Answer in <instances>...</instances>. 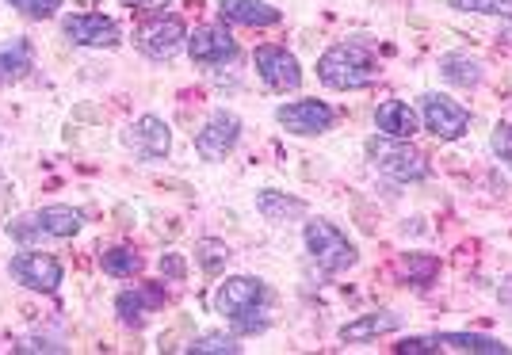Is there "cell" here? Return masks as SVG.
Wrapping results in <instances>:
<instances>
[{
	"label": "cell",
	"instance_id": "6da1fadb",
	"mask_svg": "<svg viewBox=\"0 0 512 355\" xmlns=\"http://www.w3.org/2000/svg\"><path fill=\"white\" fill-rule=\"evenodd\" d=\"M318 77L329 88L348 92V88H367L379 77V69H375V58L363 50L360 42H337L318 58Z\"/></svg>",
	"mask_w": 512,
	"mask_h": 355
},
{
	"label": "cell",
	"instance_id": "7a4b0ae2",
	"mask_svg": "<svg viewBox=\"0 0 512 355\" xmlns=\"http://www.w3.org/2000/svg\"><path fill=\"white\" fill-rule=\"evenodd\" d=\"M264 302H268V287H264L260 279H249V275L226 279V283L218 287V294H214L218 314L230 317L241 333H256V329L268 325L264 317H256L260 310H264Z\"/></svg>",
	"mask_w": 512,
	"mask_h": 355
},
{
	"label": "cell",
	"instance_id": "3957f363",
	"mask_svg": "<svg viewBox=\"0 0 512 355\" xmlns=\"http://www.w3.org/2000/svg\"><path fill=\"white\" fill-rule=\"evenodd\" d=\"M367 157L375 161L379 172L394 176V180H428V161L425 153H417L413 146H406V138H371L367 142Z\"/></svg>",
	"mask_w": 512,
	"mask_h": 355
},
{
	"label": "cell",
	"instance_id": "277c9868",
	"mask_svg": "<svg viewBox=\"0 0 512 355\" xmlns=\"http://www.w3.org/2000/svg\"><path fill=\"white\" fill-rule=\"evenodd\" d=\"M81 222H85L81 210L43 207V210H35V214H27V218H20V222H12L8 233H12L16 241H46V237L65 241V237H73V233L81 230Z\"/></svg>",
	"mask_w": 512,
	"mask_h": 355
},
{
	"label": "cell",
	"instance_id": "5b68a950",
	"mask_svg": "<svg viewBox=\"0 0 512 355\" xmlns=\"http://www.w3.org/2000/svg\"><path fill=\"white\" fill-rule=\"evenodd\" d=\"M306 249H310V256H314V264H318L321 272L329 275L348 272L356 264V245L337 226H329V222H310L306 226Z\"/></svg>",
	"mask_w": 512,
	"mask_h": 355
},
{
	"label": "cell",
	"instance_id": "8992f818",
	"mask_svg": "<svg viewBox=\"0 0 512 355\" xmlns=\"http://www.w3.org/2000/svg\"><path fill=\"white\" fill-rule=\"evenodd\" d=\"M237 138H241V119L234 111H214L207 126L195 134V149L203 161H226L234 153Z\"/></svg>",
	"mask_w": 512,
	"mask_h": 355
},
{
	"label": "cell",
	"instance_id": "52a82bcc",
	"mask_svg": "<svg viewBox=\"0 0 512 355\" xmlns=\"http://www.w3.org/2000/svg\"><path fill=\"white\" fill-rule=\"evenodd\" d=\"M421 111H425V126L440 142H455V138L467 134V126H470L467 107H459L455 100H448V96L428 92L425 100H421Z\"/></svg>",
	"mask_w": 512,
	"mask_h": 355
},
{
	"label": "cell",
	"instance_id": "ba28073f",
	"mask_svg": "<svg viewBox=\"0 0 512 355\" xmlns=\"http://www.w3.org/2000/svg\"><path fill=\"white\" fill-rule=\"evenodd\" d=\"M256 73L260 81L276 92H295L302 84V69L299 58L287 54L283 46H256Z\"/></svg>",
	"mask_w": 512,
	"mask_h": 355
},
{
	"label": "cell",
	"instance_id": "9c48e42d",
	"mask_svg": "<svg viewBox=\"0 0 512 355\" xmlns=\"http://www.w3.org/2000/svg\"><path fill=\"white\" fill-rule=\"evenodd\" d=\"M184 39H188V31H184V20H176V16H157V20L142 23L134 35L146 58H172L184 46Z\"/></svg>",
	"mask_w": 512,
	"mask_h": 355
},
{
	"label": "cell",
	"instance_id": "30bf717a",
	"mask_svg": "<svg viewBox=\"0 0 512 355\" xmlns=\"http://www.w3.org/2000/svg\"><path fill=\"white\" fill-rule=\"evenodd\" d=\"M12 279L23 283V287H31V291H58L62 287V264L54 260V256H46V252H20V256H12Z\"/></svg>",
	"mask_w": 512,
	"mask_h": 355
},
{
	"label": "cell",
	"instance_id": "8fae6325",
	"mask_svg": "<svg viewBox=\"0 0 512 355\" xmlns=\"http://www.w3.org/2000/svg\"><path fill=\"white\" fill-rule=\"evenodd\" d=\"M188 54L195 65H226L237 58V42L226 27H195V35H188Z\"/></svg>",
	"mask_w": 512,
	"mask_h": 355
},
{
	"label": "cell",
	"instance_id": "7c38bea8",
	"mask_svg": "<svg viewBox=\"0 0 512 355\" xmlns=\"http://www.w3.org/2000/svg\"><path fill=\"white\" fill-rule=\"evenodd\" d=\"M276 119L291 134H325L333 126V107L321 104V100H295V104L279 107Z\"/></svg>",
	"mask_w": 512,
	"mask_h": 355
},
{
	"label": "cell",
	"instance_id": "4fadbf2b",
	"mask_svg": "<svg viewBox=\"0 0 512 355\" xmlns=\"http://www.w3.org/2000/svg\"><path fill=\"white\" fill-rule=\"evenodd\" d=\"M127 146L134 149L142 161H161V157H169L172 134H169V126H165V119L142 115V119L127 130Z\"/></svg>",
	"mask_w": 512,
	"mask_h": 355
},
{
	"label": "cell",
	"instance_id": "5bb4252c",
	"mask_svg": "<svg viewBox=\"0 0 512 355\" xmlns=\"http://www.w3.org/2000/svg\"><path fill=\"white\" fill-rule=\"evenodd\" d=\"M65 35L77 46H119V23L96 12H81L65 20Z\"/></svg>",
	"mask_w": 512,
	"mask_h": 355
},
{
	"label": "cell",
	"instance_id": "9a60e30c",
	"mask_svg": "<svg viewBox=\"0 0 512 355\" xmlns=\"http://www.w3.org/2000/svg\"><path fill=\"white\" fill-rule=\"evenodd\" d=\"M165 302V287L161 283H138L134 291H123L119 298H115V310H119V317L127 321V325H146V317L157 310Z\"/></svg>",
	"mask_w": 512,
	"mask_h": 355
},
{
	"label": "cell",
	"instance_id": "2e32d148",
	"mask_svg": "<svg viewBox=\"0 0 512 355\" xmlns=\"http://www.w3.org/2000/svg\"><path fill=\"white\" fill-rule=\"evenodd\" d=\"M218 12L226 23H241V27H276L283 20L279 8L264 4V0H222Z\"/></svg>",
	"mask_w": 512,
	"mask_h": 355
},
{
	"label": "cell",
	"instance_id": "e0dca14e",
	"mask_svg": "<svg viewBox=\"0 0 512 355\" xmlns=\"http://www.w3.org/2000/svg\"><path fill=\"white\" fill-rule=\"evenodd\" d=\"M398 329H402V317L394 314V310H379V314H363L356 321H348L341 329V340L344 344H367L375 336L398 333Z\"/></svg>",
	"mask_w": 512,
	"mask_h": 355
},
{
	"label": "cell",
	"instance_id": "ac0fdd59",
	"mask_svg": "<svg viewBox=\"0 0 512 355\" xmlns=\"http://www.w3.org/2000/svg\"><path fill=\"white\" fill-rule=\"evenodd\" d=\"M375 126L383 130L386 138H413L417 130H421V119H417V111L402 100H386L379 111H375Z\"/></svg>",
	"mask_w": 512,
	"mask_h": 355
},
{
	"label": "cell",
	"instance_id": "d6986e66",
	"mask_svg": "<svg viewBox=\"0 0 512 355\" xmlns=\"http://www.w3.org/2000/svg\"><path fill=\"white\" fill-rule=\"evenodd\" d=\"M256 207L268 222H287V218H302L306 214V203L302 199H291L283 191H260L256 195Z\"/></svg>",
	"mask_w": 512,
	"mask_h": 355
},
{
	"label": "cell",
	"instance_id": "ffe728a7",
	"mask_svg": "<svg viewBox=\"0 0 512 355\" xmlns=\"http://www.w3.org/2000/svg\"><path fill=\"white\" fill-rule=\"evenodd\" d=\"M31 62H35V54H31V42L27 39H16L12 46H4L0 50V81H20V77H27Z\"/></svg>",
	"mask_w": 512,
	"mask_h": 355
},
{
	"label": "cell",
	"instance_id": "44dd1931",
	"mask_svg": "<svg viewBox=\"0 0 512 355\" xmlns=\"http://www.w3.org/2000/svg\"><path fill=\"white\" fill-rule=\"evenodd\" d=\"M440 73H444V81L459 84V88L482 84V65L474 62V58H467V54H448V58H440Z\"/></svg>",
	"mask_w": 512,
	"mask_h": 355
},
{
	"label": "cell",
	"instance_id": "7402d4cb",
	"mask_svg": "<svg viewBox=\"0 0 512 355\" xmlns=\"http://www.w3.org/2000/svg\"><path fill=\"white\" fill-rule=\"evenodd\" d=\"M440 344L444 348H455V352H478V355H505L509 344L493 340V336H478V333H440Z\"/></svg>",
	"mask_w": 512,
	"mask_h": 355
},
{
	"label": "cell",
	"instance_id": "603a6c76",
	"mask_svg": "<svg viewBox=\"0 0 512 355\" xmlns=\"http://www.w3.org/2000/svg\"><path fill=\"white\" fill-rule=\"evenodd\" d=\"M436 272H440V260H436V256L409 252V256H402V260H398V275H402V279H409V283H417V287H428V283L436 279Z\"/></svg>",
	"mask_w": 512,
	"mask_h": 355
},
{
	"label": "cell",
	"instance_id": "cb8c5ba5",
	"mask_svg": "<svg viewBox=\"0 0 512 355\" xmlns=\"http://www.w3.org/2000/svg\"><path fill=\"white\" fill-rule=\"evenodd\" d=\"M100 268L107 275H115V279H134V275L142 272V256L130 249H107L100 256Z\"/></svg>",
	"mask_w": 512,
	"mask_h": 355
},
{
	"label": "cell",
	"instance_id": "d4e9b609",
	"mask_svg": "<svg viewBox=\"0 0 512 355\" xmlns=\"http://www.w3.org/2000/svg\"><path fill=\"white\" fill-rule=\"evenodd\" d=\"M195 260H199V268L207 275H218L226 268V260H230V249H226V241H214V237H203L199 245H195Z\"/></svg>",
	"mask_w": 512,
	"mask_h": 355
},
{
	"label": "cell",
	"instance_id": "484cf974",
	"mask_svg": "<svg viewBox=\"0 0 512 355\" xmlns=\"http://www.w3.org/2000/svg\"><path fill=\"white\" fill-rule=\"evenodd\" d=\"M459 12H482V16H512V0H448Z\"/></svg>",
	"mask_w": 512,
	"mask_h": 355
},
{
	"label": "cell",
	"instance_id": "4316f807",
	"mask_svg": "<svg viewBox=\"0 0 512 355\" xmlns=\"http://www.w3.org/2000/svg\"><path fill=\"white\" fill-rule=\"evenodd\" d=\"M8 4L20 8L23 16H31V20H50L62 8V0H8Z\"/></svg>",
	"mask_w": 512,
	"mask_h": 355
},
{
	"label": "cell",
	"instance_id": "83f0119b",
	"mask_svg": "<svg viewBox=\"0 0 512 355\" xmlns=\"http://www.w3.org/2000/svg\"><path fill=\"white\" fill-rule=\"evenodd\" d=\"M440 348H444L440 336H413V340H406V344H398L394 352L398 355H436Z\"/></svg>",
	"mask_w": 512,
	"mask_h": 355
},
{
	"label": "cell",
	"instance_id": "f1b7e54d",
	"mask_svg": "<svg viewBox=\"0 0 512 355\" xmlns=\"http://www.w3.org/2000/svg\"><path fill=\"white\" fill-rule=\"evenodd\" d=\"M493 153L512 168V123H497L493 126V138H490Z\"/></svg>",
	"mask_w": 512,
	"mask_h": 355
},
{
	"label": "cell",
	"instance_id": "f546056e",
	"mask_svg": "<svg viewBox=\"0 0 512 355\" xmlns=\"http://www.w3.org/2000/svg\"><path fill=\"white\" fill-rule=\"evenodd\" d=\"M192 352L199 355V352H230V355H237L241 352V344H234L230 336H199L192 344Z\"/></svg>",
	"mask_w": 512,
	"mask_h": 355
},
{
	"label": "cell",
	"instance_id": "4dcf8cb0",
	"mask_svg": "<svg viewBox=\"0 0 512 355\" xmlns=\"http://www.w3.org/2000/svg\"><path fill=\"white\" fill-rule=\"evenodd\" d=\"M161 272L169 275V279H184L188 268H184V260H180L176 252H165V256H161Z\"/></svg>",
	"mask_w": 512,
	"mask_h": 355
},
{
	"label": "cell",
	"instance_id": "1f68e13d",
	"mask_svg": "<svg viewBox=\"0 0 512 355\" xmlns=\"http://www.w3.org/2000/svg\"><path fill=\"white\" fill-rule=\"evenodd\" d=\"M20 352H62V344H46V340H23Z\"/></svg>",
	"mask_w": 512,
	"mask_h": 355
},
{
	"label": "cell",
	"instance_id": "d6a6232c",
	"mask_svg": "<svg viewBox=\"0 0 512 355\" xmlns=\"http://www.w3.org/2000/svg\"><path fill=\"white\" fill-rule=\"evenodd\" d=\"M127 8H138V12H157V8H169V0H123Z\"/></svg>",
	"mask_w": 512,
	"mask_h": 355
}]
</instances>
